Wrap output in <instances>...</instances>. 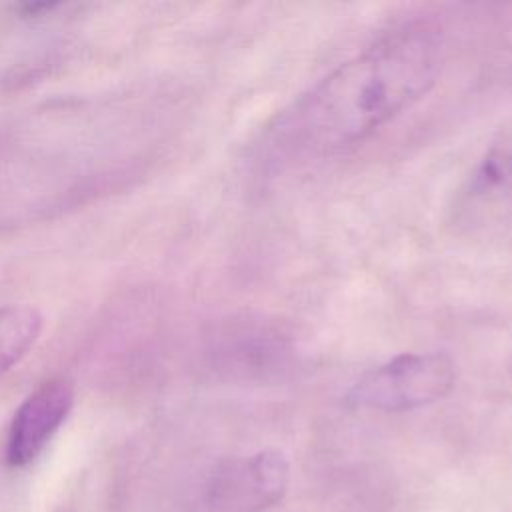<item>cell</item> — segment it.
<instances>
[{
    "label": "cell",
    "instance_id": "3",
    "mask_svg": "<svg viewBox=\"0 0 512 512\" xmlns=\"http://www.w3.org/2000/svg\"><path fill=\"white\" fill-rule=\"evenodd\" d=\"M290 466L282 452L262 450L224 462L212 476L208 496L220 512H262L288 490Z\"/></svg>",
    "mask_w": 512,
    "mask_h": 512
},
{
    "label": "cell",
    "instance_id": "2",
    "mask_svg": "<svg viewBox=\"0 0 512 512\" xmlns=\"http://www.w3.org/2000/svg\"><path fill=\"white\" fill-rule=\"evenodd\" d=\"M456 366L442 352H406L364 372L346 392L352 408L406 412L434 404L450 394Z\"/></svg>",
    "mask_w": 512,
    "mask_h": 512
},
{
    "label": "cell",
    "instance_id": "1",
    "mask_svg": "<svg viewBox=\"0 0 512 512\" xmlns=\"http://www.w3.org/2000/svg\"><path fill=\"white\" fill-rule=\"evenodd\" d=\"M444 62V34L410 20L336 66L278 120L282 146L330 154L356 146L420 100Z\"/></svg>",
    "mask_w": 512,
    "mask_h": 512
},
{
    "label": "cell",
    "instance_id": "4",
    "mask_svg": "<svg viewBox=\"0 0 512 512\" xmlns=\"http://www.w3.org/2000/svg\"><path fill=\"white\" fill-rule=\"evenodd\" d=\"M72 406L74 386L70 380L56 376L38 384L12 416L6 436V462L12 468L32 464L66 422Z\"/></svg>",
    "mask_w": 512,
    "mask_h": 512
},
{
    "label": "cell",
    "instance_id": "6",
    "mask_svg": "<svg viewBox=\"0 0 512 512\" xmlns=\"http://www.w3.org/2000/svg\"><path fill=\"white\" fill-rule=\"evenodd\" d=\"M60 4L56 2H26V4H20L18 10L24 14V16H40L44 12H52L54 8H58Z\"/></svg>",
    "mask_w": 512,
    "mask_h": 512
},
{
    "label": "cell",
    "instance_id": "5",
    "mask_svg": "<svg viewBox=\"0 0 512 512\" xmlns=\"http://www.w3.org/2000/svg\"><path fill=\"white\" fill-rule=\"evenodd\" d=\"M42 328L44 318L34 306L10 304L0 308V376L32 350Z\"/></svg>",
    "mask_w": 512,
    "mask_h": 512
}]
</instances>
